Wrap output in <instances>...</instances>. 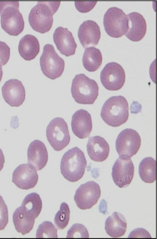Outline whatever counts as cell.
<instances>
[{
    "instance_id": "obj_1",
    "label": "cell",
    "mask_w": 157,
    "mask_h": 239,
    "mask_svg": "<svg viewBox=\"0 0 157 239\" xmlns=\"http://www.w3.org/2000/svg\"><path fill=\"white\" fill-rule=\"evenodd\" d=\"M86 165L84 152L75 147L68 150L63 156L60 163L61 172L68 181L76 182L83 176Z\"/></svg>"
},
{
    "instance_id": "obj_2",
    "label": "cell",
    "mask_w": 157,
    "mask_h": 239,
    "mask_svg": "<svg viewBox=\"0 0 157 239\" xmlns=\"http://www.w3.org/2000/svg\"><path fill=\"white\" fill-rule=\"evenodd\" d=\"M60 2H38L31 10L29 16V24L35 31L41 33L48 31L53 22V15L57 11Z\"/></svg>"
},
{
    "instance_id": "obj_3",
    "label": "cell",
    "mask_w": 157,
    "mask_h": 239,
    "mask_svg": "<svg viewBox=\"0 0 157 239\" xmlns=\"http://www.w3.org/2000/svg\"><path fill=\"white\" fill-rule=\"evenodd\" d=\"M101 116L106 124L113 127H119L124 124L129 116L127 100L121 95L110 97L104 103Z\"/></svg>"
},
{
    "instance_id": "obj_4",
    "label": "cell",
    "mask_w": 157,
    "mask_h": 239,
    "mask_svg": "<svg viewBox=\"0 0 157 239\" xmlns=\"http://www.w3.org/2000/svg\"><path fill=\"white\" fill-rule=\"evenodd\" d=\"M18 1H0L1 26L9 35L16 36L23 30L25 23Z\"/></svg>"
},
{
    "instance_id": "obj_5",
    "label": "cell",
    "mask_w": 157,
    "mask_h": 239,
    "mask_svg": "<svg viewBox=\"0 0 157 239\" xmlns=\"http://www.w3.org/2000/svg\"><path fill=\"white\" fill-rule=\"evenodd\" d=\"M98 90L96 82L83 74L76 75L72 80L71 93L78 103L93 104L98 95Z\"/></svg>"
},
{
    "instance_id": "obj_6",
    "label": "cell",
    "mask_w": 157,
    "mask_h": 239,
    "mask_svg": "<svg viewBox=\"0 0 157 239\" xmlns=\"http://www.w3.org/2000/svg\"><path fill=\"white\" fill-rule=\"evenodd\" d=\"M40 65L44 75L54 80L60 77L63 74L65 62L56 52L53 46L48 44L44 47L40 58Z\"/></svg>"
},
{
    "instance_id": "obj_7",
    "label": "cell",
    "mask_w": 157,
    "mask_h": 239,
    "mask_svg": "<svg viewBox=\"0 0 157 239\" xmlns=\"http://www.w3.org/2000/svg\"><path fill=\"white\" fill-rule=\"evenodd\" d=\"M46 135L48 142L56 151L63 150L70 141L67 124L60 117L55 118L50 122L47 128Z\"/></svg>"
},
{
    "instance_id": "obj_8",
    "label": "cell",
    "mask_w": 157,
    "mask_h": 239,
    "mask_svg": "<svg viewBox=\"0 0 157 239\" xmlns=\"http://www.w3.org/2000/svg\"><path fill=\"white\" fill-rule=\"evenodd\" d=\"M128 19L122 10L115 7L109 8L104 14L103 25L109 36L118 38L124 35L127 29Z\"/></svg>"
},
{
    "instance_id": "obj_9",
    "label": "cell",
    "mask_w": 157,
    "mask_h": 239,
    "mask_svg": "<svg viewBox=\"0 0 157 239\" xmlns=\"http://www.w3.org/2000/svg\"><path fill=\"white\" fill-rule=\"evenodd\" d=\"M101 194L99 184L93 181L81 184L77 189L74 199L78 207L85 210L91 208L97 202Z\"/></svg>"
},
{
    "instance_id": "obj_10",
    "label": "cell",
    "mask_w": 157,
    "mask_h": 239,
    "mask_svg": "<svg viewBox=\"0 0 157 239\" xmlns=\"http://www.w3.org/2000/svg\"><path fill=\"white\" fill-rule=\"evenodd\" d=\"M124 71L119 64L114 62L107 64L100 74L103 86L109 91H117L123 86L125 81Z\"/></svg>"
},
{
    "instance_id": "obj_11",
    "label": "cell",
    "mask_w": 157,
    "mask_h": 239,
    "mask_svg": "<svg viewBox=\"0 0 157 239\" xmlns=\"http://www.w3.org/2000/svg\"><path fill=\"white\" fill-rule=\"evenodd\" d=\"M112 170L113 179L118 187L124 188L131 183L134 176V167L130 157L119 156L114 163Z\"/></svg>"
},
{
    "instance_id": "obj_12",
    "label": "cell",
    "mask_w": 157,
    "mask_h": 239,
    "mask_svg": "<svg viewBox=\"0 0 157 239\" xmlns=\"http://www.w3.org/2000/svg\"><path fill=\"white\" fill-rule=\"evenodd\" d=\"M141 140L136 130L126 128L118 135L116 141V151L119 156L131 157L135 155L140 147Z\"/></svg>"
},
{
    "instance_id": "obj_13",
    "label": "cell",
    "mask_w": 157,
    "mask_h": 239,
    "mask_svg": "<svg viewBox=\"0 0 157 239\" xmlns=\"http://www.w3.org/2000/svg\"><path fill=\"white\" fill-rule=\"evenodd\" d=\"M38 176L35 168L29 164L19 165L13 171L12 182L20 189L28 190L36 185Z\"/></svg>"
},
{
    "instance_id": "obj_14",
    "label": "cell",
    "mask_w": 157,
    "mask_h": 239,
    "mask_svg": "<svg viewBox=\"0 0 157 239\" xmlns=\"http://www.w3.org/2000/svg\"><path fill=\"white\" fill-rule=\"evenodd\" d=\"M2 91L5 101L11 107H19L25 100V87L18 79H12L6 81L2 87Z\"/></svg>"
},
{
    "instance_id": "obj_15",
    "label": "cell",
    "mask_w": 157,
    "mask_h": 239,
    "mask_svg": "<svg viewBox=\"0 0 157 239\" xmlns=\"http://www.w3.org/2000/svg\"><path fill=\"white\" fill-rule=\"evenodd\" d=\"M71 127L73 132L78 138L83 139L88 137L92 128L90 114L83 109L77 110L72 116Z\"/></svg>"
},
{
    "instance_id": "obj_16",
    "label": "cell",
    "mask_w": 157,
    "mask_h": 239,
    "mask_svg": "<svg viewBox=\"0 0 157 239\" xmlns=\"http://www.w3.org/2000/svg\"><path fill=\"white\" fill-rule=\"evenodd\" d=\"M100 27L95 22L88 20L84 22L80 26L78 37L84 48L97 45L101 37Z\"/></svg>"
},
{
    "instance_id": "obj_17",
    "label": "cell",
    "mask_w": 157,
    "mask_h": 239,
    "mask_svg": "<svg viewBox=\"0 0 157 239\" xmlns=\"http://www.w3.org/2000/svg\"><path fill=\"white\" fill-rule=\"evenodd\" d=\"M53 38L61 54L68 57L75 54L77 45L72 33L67 28L58 27L55 31Z\"/></svg>"
},
{
    "instance_id": "obj_18",
    "label": "cell",
    "mask_w": 157,
    "mask_h": 239,
    "mask_svg": "<svg viewBox=\"0 0 157 239\" xmlns=\"http://www.w3.org/2000/svg\"><path fill=\"white\" fill-rule=\"evenodd\" d=\"M127 27L125 34L129 39L133 42L141 40L145 36L147 30L146 22L143 16L137 12L127 15Z\"/></svg>"
},
{
    "instance_id": "obj_19",
    "label": "cell",
    "mask_w": 157,
    "mask_h": 239,
    "mask_svg": "<svg viewBox=\"0 0 157 239\" xmlns=\"http://www.w3.org/2000/svg\"><path fill=\"white\" fill-rule=\"evenodd\" d=\"M28 164L36 171L40 170L46 165L48 159L46 147L41 141L36 140L30 144L27 150Z\"/></svg>"
},
{
    "instance_id": "obj_20",
    "label": "cell",
    "mask_w": 157,
    "mask_h": 239,
    "mask_svg": "<svg viewBox=\"0 0 157 239\" xmlns=\"http://www.w3.org/2000/svg\"><path fill=\"white\" fill-rule=\"evenodd\" d=\"M88 154L92 160L102 162L108 157L109 147L106 140L100 136H95L89 138L86 145Z\"/></svg>"
},
{
    "instance_id": "obj_21",
    "label": "cell",
    "mask_w": 157,
    "mask_h": 239,
    "mask_svg": "<svg viewBox=\"0 0 157 239\" xmlns=\"http://www.w3.org/2000/svg\"><path fill=\"white\" fill-rule=\"evenodd\" d=\"M127 226L125 217L117 212L113 213L107 218L105 221L106 232L112 237H119L124 235L126 232Z\"/></svg>"
},
{
    "instance_id": "obj_22",
    "label": "cell",
    "mask_w": 157,
    "mask_h": 239,
    "mask_svg": "<svg viewBox=\"0 0 157 239\" xmlns=\"http://www.w3.org/2000/svg\"><path fill=\"white\" fill-rule=\"evenodd\" d=\"M40 47L39 41L34 36L27 34L20 40L18 51L25 60L30 61L34 59L39 53Z\"/></svg>"
},
{
    "instance_id": "obj_23",
    "label": "cell",
    "mask_w": 157,
    "mask_h": 239,
    "mask_svg": "<svg viewBox=\"0 0 157 239\" xmlns=\"http://www.w3.org/2000/svg\"><path fill=\"white\" fill-rule=\"evenodd\" d=\"M42 205V201L39 195L32 192L25 196L20 207L26 215L36 219L41 211Z\"/></svg>"
},
{
    "instance_id": "obj_24",
    "label": "cell",
    "mask_w": 157,
    "mask_h": 239,
    "mask_svg": "<svg viewBox=\"0 0 157 239\" xmlns=\"http://www.w3.org/2000/svg\"><path fill=\"white\" fill-rule=\"evenodd\" d=\"M102 61V55L99 49L93 47L85 49L82 61L86 70L89 72L96 71L100 67Z\"/></svg>"
},
{
    "instance_id": "obj_25",
    "label": "cell",
    "mask_w": 157,
    "mask_h": 239,
    "mask_svg": "<svg viewBox=\"0 0 157 239\" xmlns=\"http://www.w3.org/2000/svg\"><path fill=\"white\" fill-rule=\"evenodd\" d=\"M13 222L17 231L24 235L32 229L35 219L26 216L21 207L17 208L13 216Z\"/></svg>"
},
{
    "instance_id": "obj_26",
    "label": "cell",
    "mask_w": 157,
    "mask_h": 239,
    "mask_svg": "<svg viewBox=\"0 0 157 239\" xmlns=\"http://www.w3.org/2000/svg\"><path fill=\"white\" fill-rule=\"evenodd\" d=\"M139 173L142 180L146 183H151L156 179V162L151 157L143 159L140 163Z\"/></svg>"
},
{
    "instance_id": "obj_27",
    "label": "cell",
    "mask_w": 157,
    "mask_h": 239,
    "mask_svg": "<svg viewBox=\"0 0 157 239\" xmlns=\"http://www.w3.org/2000/svg\"><path fill=\"white\" fill-rule=\"evenodd\" d=\"M70 210L68 205L63 202L60 205V209L55 216L54 222L59 229H63L67 225L70 219Z\"/></svg>"
},
{
    "instance_id": "obj_28",
    "label": "cell",
    "mask_w": 157,
    "mask_h": 239,
    "mask_svg": "<svg viewBox=\"0 0 157 239\" xmlns=\"http://www.w3.org/2000/svg\"><path fill=\"white\" fill-rule=\"evenodd\" d=\"M36 238H57V229L49 221H44L40 225L36 232Z\"/></svg>"
},
{
    "instance_id": "obj_29",
    "label": "cell",
    "mask_w": 157,
    "mask_h": 239,
    "mask_svg": "<svg viewBox=\"0 0 157 239\" xmlns=\"http://www.w3.org/2000/svg\"><path fill=\"white\" fill-rule=\"evenodd\" d=\"M67 238H88L89 234L83 225L76 223L73 225L67 232Z\"/></svg>"
},
{
    "instance_id": "obj_30",
    "label": "cell",
    "mask_w": 157,
    "mask_h": 239,
    "mask_svg": "<svg viewBox=\"0 0 157 239\" xmlns=\"http://www.w3.org/2000/svg\"><path fill=\"white\" fill-rule=\"evenodd\" d=\"M8 222V213L7 205L0 195V230H3Z\"/></svg>"
},
{
    "instance_id": "obj_31",
    "label": "cell",
    "mask_w": 157,
    "mask_h": 239,
    "mask_svg": "<svg viewBox=\"0 0 157 239\" xmlns=\"http://www.w3.org/2000/svg\"><path fill=\"white\" fill-rule=\"evenodd\" d=\"M10 55V48L5 42L0 41V64L2 66L8 62Z\"/></svg>"
},
{
    "instance_id": "obj_32",
    "label": "cell",
    "mask_w": 157,
    "mask_h": 239,
    "mask_svg": "<svg viewBox=\"0 0 157 239\" xmlns=\"http://www.w3.org/2000/svg\"><path fill=\"white\" fill-rule=\"evenodd\" d=\"M97 2L75 1V4L76 9L81 13H86L92 9Z\"/></svg>"
},
{
    "instance_id": "obj_33",
    "label": "cell",
    "mask_w": 157,
    "mask_h": 239,
    "mask_svg": "<svg viewBox=\"0 0 157 239\" xmlns=\"http://www.w3.org/2000/svg\"><path fill=\"white\" fill-rule=\"evenodd\" d=\"M149 233L142 228L136 229L129 235L128 238H151Z\"/></svg>"
},
{
    "instance_id": "obj_34",
    "label": "cell",
    "mask_w": 157,
    "mask_h": 239,
    "mask_svg": "<svg viewBox=\"0 0 157 239\" xmlns=\"http://www.w3.org/2000/svg\"><path fill=\"white\" fill-rule=\"evenodd\" d=\"M4 163V156L2 150L0 148V171L3 168Z\"/></svg>"
},
{
    "instance_id": "obj_35",
    "label": "cell",
    "mask_w": 157,
    "mask_h": 239,
    "mask_svg": "<svg viewBox=\"0 0 157 239\" xmlns=\"http://www.w3.org/2000/svg\"><path fill=\"white\" fill-rule=\"evenodd\" d=\"M2 65L0 64V82H1L2 80V75H3V72H2Z\"/></svg>"
}]
</instances>
